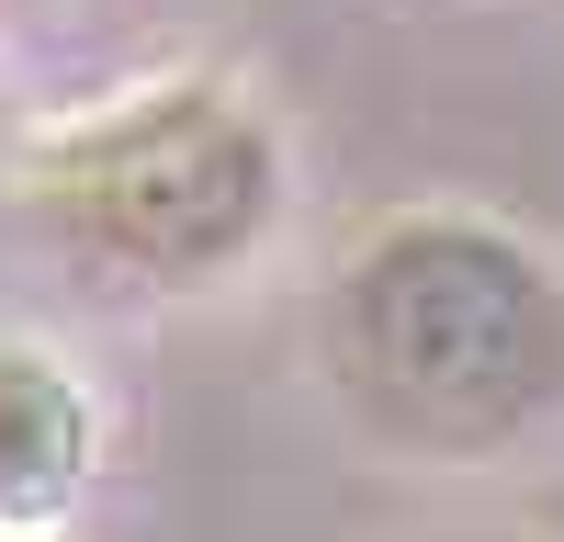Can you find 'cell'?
<instances>
[{
	"label": "cell",
	"mask_w": 564,
	"mask_h": 542,
	"mask_svg": "<svg viewBox=\"0 0 564 542\" xmlns=\"http://www.w3.org/2000/svg\"><path fill=\"white\" fill-rule=\"evenodd\" d=\"M327 373L395 452H475L564 406V271L486 215H384L327 283Z\"/></svg>",
	"instance_id": "obj_1"
},
{
	"label": "cell",
	"mask_w": 564,
	"mask_h": 542,
	"mask_svg": "<svg viewBox=\"0 0 564 542\" xmlns=\"http://www.w3.org/2000/svg\"><path fill=\"white\" fill-rule=\"evenodd\" d=\"M34 204L79 271L124 294H204L282 226V148L215 79H170L68 124L34 170Z\"/></svg>",
	"instance_id": "obj_2"
},
{
	"label": "cell",
	"mask_w": 564,
	"mask_h": 542,
	"mask_svg": "<svg viewBox=\"0 0 564 542\" xmlns=\"http://www.w3.org/2000/svg\"><path fill=\"white\" fill-rule=\"evenodd\" d=\"M90 475V406L45 350H0V531L57 520Z\"/></svg>",
	"instance_id": "obj_3"
},
{
	"label": "cell",
	"mask_w": 564,
	"mask_h": 542,
	"mask_svg": "<svg viewBox=\"0 0 564 542\" xmlns=\"http://www.w3.org/2000/svg\"><path fill=\"white\" fill-rule=\"evenodd\" d=\"M475 542H508V531H475Z\"/></svg>",
	"instance_id": "obj_4"
},
{
	"label": "cell",
	"mask_w": 564,
	"mask_h": 542,
	"mask_svg": "<svg viewBox=\"0 0 564 542\" xmlns=\"http://www.w3.org/2000/svg\"><path fill=\"white\" fill-rule=\"evenodd\" d=\"M0 542H23V531H0Z\"/></svg>",
	"instance_id": "obj_5"
}]
</instances>
